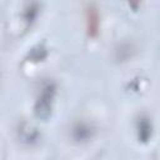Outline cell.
<instances>
[{
	"label": "cell",
	"mask_w": 160,
	"mask_h": 160,
	"mask_svg": "<svg viewBox=\"0 0 160 160\" xmlns=\"http://www.w3.org/2000/svg\"><path fill=\"white\" fill-rule=\"evenodd\" d=\"M54 94H55V89L52 85H46L41 92L40 96L36 101L35 105V112L39 118H48L50 111H51V102L54 99Z\"/></svg>",
	"instance_id": "6da1fadb"
},
{
	"label": "cell",
	"mask_w": 160,
	"mask_h": 160,
	"mask_svg": "<svg viewBox=\"0 0 160 160\" xmlns=\"http://www.w3.org/2000/svg\"><path fill=\"white\" fill-rule=\"evenodd\" d=\"M138 129H139V138L142 140V141H146L150 135H151V125L149 122L148 119H141L139 121V125H138Z\"/></svg>",
	"instance_id": "277c9868"
},
{
	"label": "cell",
	"mask_w": 160,
	"mask_h": 160,
	"mask_svg": "<svg viewBox=\"0 0 160 160\" xmlns=\"http://www.w3.org/2000/svg\"><path fill=\"white\" fill-rule=\"evenodd\" d=\"M72 135L76 140H86L91 136V128L88 124L84 122H79L74 126L72 129Z\"/></svg>",
	"instance_id": "3957f363"
},
{
	"label": "cell",
	"mask_w": 160,
	"mask_h": 160,
	"mask_svg": "<svg viewBox=\"0 0 160 160\" xmlns=\"http://www.w3.org/2000/svg\"><path fill=\"white\" fill-rule=\"evenodd\" d=\"M85 24L88 35L90 38H96L100 30V16L94 4H88L85 8Z\"/></svg>",
	"instance_id": "7a4b0ae2"
}]
</instances>
